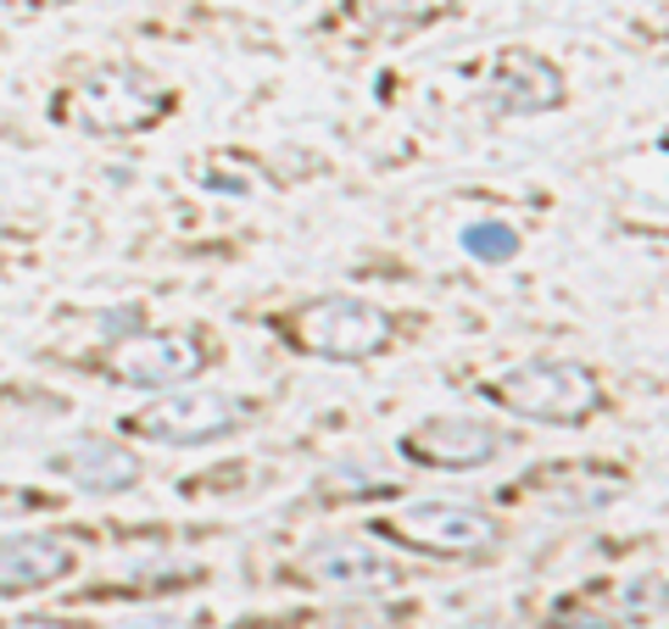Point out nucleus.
Returning <instances> with one entry per match:
<instances>
[{
	"mask_svg": "<svg viewBox=\"0 0 669 629\" xmlns=\"http://www.w3.org/2000/svg\"><path fill=\"white\" fill-rule=\"evenodd\" d=\"M491 396H502V407H513L519 418H535V423H581L603 401L592 368H581V363H524V368L502 374L491 385Z\"/></svg>",
	"mask_w": 669,
	"mask_h": 629,
	"instance_id": "obj_1",
	"label": "nucleus"
},
{
	"mask_svg": "<svg viewBox=\"0 0 669 629\" xmlns=\"http://www.w3.org/2000/svg\"><path fill=\"white\" fill-rule=\"evenodd\" d=\"M302 352L313 357H330V363H363L374 357L385 340H390V318L368 301H352V295H330V301H313L302 318L285 329Z\"/></svg>",
	"mask_w": 669,
	"mask_h": 629,
	"instance_id": "obj_2",
	"label": "nucleus"
},
{
	"mask_svg": "<svg viewBox=\"0 0 669 629\" xmlns=\"http://www.w3.org/2000/svg\"><path fill=\"white\" fill-rule=\"evenodd\" d=\"M163 112V90L157 78H146L140 67H112L101 78H90L73 101V117L95 134H123V128H140Z\"/></svg>",
	"mask_w": 669,
	"mask_h": 629,
	"instance_id": "obj_3",
	"label": "nucleus"
},
{
	"mask_svg": "<svg viewBox=\"0 0 669 629\" xmlns=\"http://www.w3.org/2000/svg\"><path fill=\"white\" fill-rule=\"evenodd\" d=\"M245 423V401L234 396H218V390H201V396H168L157 407H146L134 418V429L163 440V445H201V440H218V434H234Z\"/></svg>",
	"mask_w": 669,
	"mask_h": 629,
	"instance_id": "obj_4",
	"label": "nucleus"
},
{
	"mask_svg": "<svg viewBox=\"0 0 669 629\" xmlns=\"http://www.w3.org/2000/svg\"><path fill=\"white\" fill-rule=\"evenodd\" d=\"M508 451V434L485 418H425L401 434V457L430 468H485Z\"/></svg>",
	"mask_w": 669,
	"mask_h": 629,
	"instance_id": "obj_5",
	"label": "nucleus"
},
{
	"mask_svg": "<svg viewBox=\"0 0 669 629\" xmlns=\"http://www.w3.org/2000/svg\"><path fill=\"white\" fill-rule=\"evenodd\" d=\"M396 535H408V541H419V546H430V552H452V557H463V552H491V546L502 541V530H496L491 513H480V507H452V502L408 507V513L396 518Z\"/></svg>",
	"mask_w": 669,
	"mask_h": 629,
	"instance_id": "obj_6",
	"label": "nucleus"
},
{
	"mask_svg": "<svg viewBox=\"0 0 669 629\" xmlns=\"http://www.w3.org/2000/svg\"><path fill=\"white\" fill-rule=\"evenodd\" d=\"M307 574L318 585H335V590H385L401 579V563L368 541H324L307 552Z\"/></svg>",
	"mask_w": 669,
	"mask_h": 629,
	"instance_id": "obj_7",
	"label": "nucleus"
},
{
	"mask_svg": "<svg viewBox=\"0 0 669 629\" xmlns=\"http://www.w3.org/2000/svg\"><path fill=\"white\" fill-rule=\"evenodd\" d=\"M201 368V346L190 335H146L123 346L117 357V385H134V390H163V385H179Z\"/></svg>",
	"mask_w": 669,
	"mask_h": 629,
	"instance_id": "obj_8",
	"label": "nucleus"
},
{
	"mask_svg": "<svg viewBox=\"0 0 669 629\" xmlns=\"http://www.w3.org/2000/svg\"><path fill=\"white\" fill-rule=\"evenodd\" d=\"M51 468H56V474H67L90 496H117V491H128L134 480H140V457L112 445V440H79V445L56 451Z\"/></svg>",
	"mask_w": 669,
	"mask_h": 629,
	"instance_id": "obj_9",
	"label": "nucleus"
},
{
	"mask_svg": "<svg viewBox=\"0 0 669 629\" xmlns=\"http://www.w3.org/2000/svg\"><path fill=\"white\" fill-rule=\"evenodd\" d=\"M73 568V552L51 535H7L0 541V596L45 590Z\"/></svg>",
	"mask_w": 669,
	"mask_h": 629,
	"instance_id": "obj_10",
	"label": "nucleus"
},
{
	"mask_svg": "<svg viewBox=\"0 0 669 629\" xmlns=\"http://www.w3.org/2000/svg\"><path fill=\"white\" fill-rule=\"evenodd\" d=\"M491 101L502 112H547L558 101V73L542 56H513V62H502V73L491 84Z\"/></svg>",
	"mask_w": 669,
	"mask_h": 629,
	"instance_id": "obj_11",
	"label": "nucleus"
},
{
	"mask_svg": "<svg viewBox=\"0 0 669 629\" xmlns=\"http://www.w3.org/2000/svg\"><path fill=\"white\" fill-rule=\"evenodd\" d=\"M463 251L480 256V262H502V256L519 251V240H513L508 223H469V229H463Z\"/></svg>",
	"mask_w": 669,
	"mask_h": 629,
	"instance_id": "obj_12",
	"label": "nucleus"
},
{
	"mask_svg": "<svg viewBox=\"0 0 669 629\" xmlns=\"http://www.w3.org/2000/svg\"><path fill=\"white\" fill-rule=\"evenodd\" d=\"M553 629H608V618H597V612H553Z\"/></svg>",
	"mask_w": 669,
	"mask_h": 629,
	"instance_id": "obj_13",
	"label": "nucleus"
},
{
	"mask_svg": "<svg viewBox=\"0 0 669 629\" xmlns=\"http://www.w3.org/2000/svg\"><path fill=\"white\" fill-rule=\"evenodd\" d=\"M7 629H62V623H45V618H23V623H7Z\"/></svg>",
	"mask_w": 669,
	"mask_h": 629,
	"instance_id": "obj_14",
	"label": "nucleus"
},
{
	"mask_svg": "<svg viewBox=\"0 0 669 629\" xmlns=\"http://www.w3.org/2000/svg\"><path fill=\"white\" fill-rule=\"evenodd\" d=\"M452 629H508V623H496V618H480V623H452Z\"/></svg>",
	"mask_w": 669,
	"mask_h": 629,
	"instance_id": "obj_15",
	"label": "nucleus"
}]
</instances>
